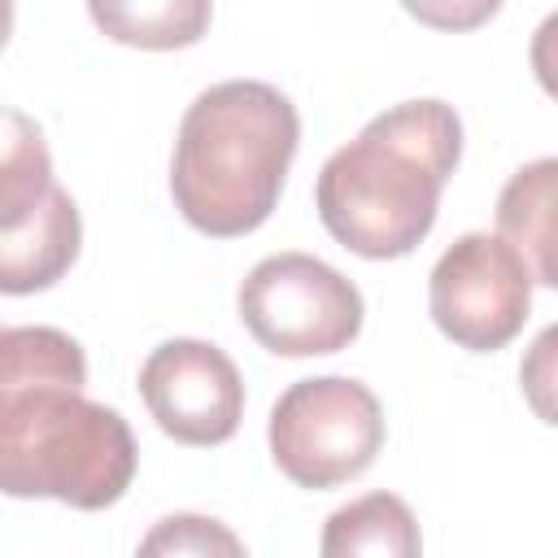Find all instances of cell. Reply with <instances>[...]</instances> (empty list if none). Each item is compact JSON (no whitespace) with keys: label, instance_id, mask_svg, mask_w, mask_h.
I'll return each instance as SVG.
<instances>
[{"label":"cell","instance_id":"10","mask_svg":"<svg viewBox=\"0 0 558 558\" xmlns=\"http://www.w3.org/2000/svg\"><path fill=\"white\" fill-rule=\"evenodd\" d=\"M318 558H423L418 519L397 493H366L327 514Z\"/></svg>","mask_w":558,"mask_h":558},{"label":"cell","instance_id":"8","mask_svg":"<svg viewBox=\"0 0 558 558\" xmlns=\"http://www.w3.org/2000/svg\"><path fill=\"white\" fill-rule=\"evenodd\" d=\"M83 244V222L78 205L65 187H52L48 205L39 218L13 235H0V292L4 296H26L52 288L78 257Z\"/></svg>","mask_w":558,"mask_h":558},{"label":"cell","instance_id":"9","mask_svg":"<svg viewBox=\"0 0 558 558\" xmlns=\"http://www.w3.org/2000/svg\"><path fill=\"white\" fill-rule=\"evenodd\" d=\"M554 179H558V161L554 157H536L527 166H519L501 196H497V240L514 248V257L527 266L532 283L554 288L558 283V266H554Z\"/></svg>","mask_w":558,"mask_h":558},{"label":"cell","instance_id":"3","mask_svg":"<svg viewBox=\"0 0 558 558\" xmlns=\"http://www.w3.org/2000/svg\"><path fill=\"white\" fill-rule=\"evenodd\" d=\"M301 144L296 105L262 78L205 87L174 135L170 196L179 214L214 235H248L279 205L288 166Z\"/></svg>","mask_w":558,"mask_h":558},{"label":"cell","instance_id":"6","mask_svg":"<svg viewBox=\"0 0 558 558\" xmlns=\"http://www.w3.org/2000/svg\"><path fill=\"white\" fill-rule=\"evenodd\" d=\"M532 305V275L514 257L510 244H501L488 231L458 235L432 266L427 279V310L436 327L471 353H493L510 344Z\"/></svg>","mask_w":558,"mask_h":558},{"label":"cell","instance_id":"4","mask_svg":"<svg viewBox=\"0 0 558 558\" xmlns=\"http://www.w3.org/2000/svg\"><path fill=\"white\" fill-rule=\"evenodd\" d=\"M270 458L301 488L357 480L384 449V405L349 375L296 379L270 410Z\"/></svg>","mask_w":558,"mask_h":558},{"label":"cell","instance_id":"12","mask_svg":"<svg viewBox=\"0 0 558 558\" xmlns=\"http://www.w3.org/2000/svg\"><path fill=\"white\" fill-rule=\"evenodd\" d=\"M92 22L135 48H187L205 35L214 9L205 0H157V4H87Z\"/></svg>","mask_w":558,"mask_h":558},{"label":"cell","instance_id":"13","mask_svg":"<svg viewBox=\"0 0 558 558\" xmlns=\"http://www.w3.org/2000/svg\"><path fill=\"white\" fill-rule=\"evenodd\" d=\"M135 558H248V554H244V541L227 523L183 510V514L157 519L144 532Z\"/></svg>","mask_w":558,"mask_h":558},{"label":"cell","instance_id":"1","mask_svg":"<svg viewBox=\"0 0 558 558\" xmlns=\"http://www.w3.org/2000/svg\"><path fill=\"white\" fill-rule=\"evenodd\" d=\"M87 357L61 327H0V493L74 510L113 506L135 480V436L87 401Z\"/></svg>","mask_w":558,"mask_h":558},{"label":"cell","instance_id":"11","mask_svg":"<svg viewBox=\"0 0 558 558\" xmlns=\"http://www.w3.org/2000/svg\"><path fill=\"white\" fill-rule=\"evenodd\" d=\"M52 187V153L39 122L13 105H0V235L31 227Z\"/></svg>","mask_w":558,"mask_h":558},{"label":"cell","instance_id":"7","mask_svg":"<svg viewBox=\"0 0 558 558\" xmlns=\"http://www.w3.org/2000/svg\"><path fill=\"white\" fill-rule=\"evenodd\" d=\"M140 397L179 445H222L244 414V379L209 340H166L140 366Z\"/></svg>","mask_w":558,"mask_h":558},{"label":"cell","instance_id":"5","mask_svg":"<svg viewBox=\"0 0 558 558\" xmlns=\"http://www.w3.org/2000/svg\"><path fill=\"white\" fill-rule=\"evenodd\" d=\"M240 318L279 357L340 353L362 331V292L310 253H270L240 283Z\"/></svg>","mask_w":558,"mask_h":558},{"label":"cell","instance_id":"2","mask_svg":"<svg viewBox=\"0 0 558 558\" xmlns=\"http://www.w3.org/2000/svg\"><path fill=\"white\" fill-rule=\"evenodd\" d=\"M458 157L462 118L453 105L436 96L401 100L323 161L314 209L349 253L371 262L405 257L432 231Z\"/></svg>","mask_w":558,"mask_h":558},{"label":"cell","instance_id":"14","mask_svg":"<svg viewBox=\"0 0 558 558\" xmlns=\"http://www.w3.org/2000/svg\"><path fill=\"white\" fill-rule=\"evenodd\" d=\"M9 26H13V4L0 0V48H4V39H9Z\"/></svg>","mask_w":558,"mask_h":558}]
</instances>
